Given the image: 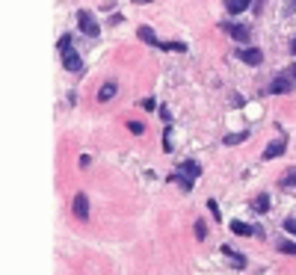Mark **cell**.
<instances>
[{
  "label": "cell",
  "instance_id": "obj_1",
  "mask_svg": "<svg viewBox=\"0 0 296 275\" xmlns=\"http://www.w3.org/2000/svg\"><path fill=\"white\" fill-rule=\"evenodd\" d=\"M199 175H202V166H199L196 160H187V163L178 166L175 175H169V183H178L184 192H190V189H193V181H196Z\"/></svg>",
  "mask_w": 296,
  "mask_h": 275
},
{
  "label": "cell",
  "instance_id": "obj_2",
  "mask_svg": "<svg viewBox=\"0 0 296 275\" xmlns=\"http://www.w3.org/2000/svg\"><path fill=\"white\" fill-rule=\"evenodd\" d=\"M77 27H80V33L89 36V38H95V36L101 33V24H98V18H95L89 9H80V12H77Z\"/></svg>",
  "mask_w": 296,
  "mask_h": 275
},
{
  "label": "cell",
  "instance_id": "obj_3",
  "mask_svg": "<svg viewBox=\"0 0 296 275\" xmlns=\"http://www.w3.org/2000/svg\"><path fill=\"white\" fill-rule=\"evenodd\" d=\"M62 56V65H65V71H71V74H83V59L77 56V51H65V54H59Z\"/></svg>",
  "mask_w": 296,
  "mask_h": 275
},
{
  "label": "cell",
  "instance_id": "obj_4",
  "mask_svg": "<svg viewBox=\"0 0 296 275\" xmlns=\"http://www.w3.org/2000/svg\"><path fill=\"white\" fill-rule=\"evenodd\" d=\"M293 77L290 74H281V77H276V80L270 83V95H290V89H293Z\"/></svg>",
  "mask_w": 296,
  "mask_h": 275
},
{
  "label": "cell",
  "instance_id": "obj_5",
  "mask_svg": "<svg viewBox=\"0 0 296 275\" xmlns=\"http://www.w3.org/2000/svg\"><path fill=\"white\" fill-rule=\"evenodd\" d=\"M74 216H77L80 222L89 219V199H86V192H77V195H74Z\"/></svg>",
  "mask_w": 296,
  "mask_h": 275
},
{
  "label": "cell",
  "instance_id": "obj_6",
  "mask_svg": "<svg viewBox=\"0 0 296 275\" xmlns=\"http://www.w3.org/2000/svg\"><path fill=\"white\" fill-rule=\"evenodd\" d=\"M237 56H240L246 65H261V59H264V54L258 51V48H240V51H237Z\"/></svg>",
  "mask_w": 296,
  "mask_h": 275
},
{
  "label": "cell",
  "instance_id": "obj_7",
  "mask_svg": "<svg viewBox=\"0 0 296 275\" xmlns=\"http://www.w3.org/2000/svg\"><path fill=\"white\" fill-rule=\"evenodd\" d=\"M222 30L234 36L237 42H249V27H243V24H222Z\"/></svg>",
  "mask_w": 296,
  "mask_h": 275
},
{
  "label": "cell",
  "instance_id": "obj_8",
  "mask_svg": "<svg viewBox=\"0 0 296 275\" xmlns=\"http://www.w3.org/2000/svg\"><path fill=\"white\" fill-rule=\"evenodd\" d=\"M284 148H287V142H284V139L270 142V145L264 148V160H276V157H281V154H284Z\"/></svg>",
  "mask_w": 296,
  "mask_h": 275
},
{
  "label": "cell",
  "instance_id": "obj_9",
  "mask_svg": "<svg viewBox=\"0 0 296 275\" xmlns=\"http://www.w3.org/2000/svg\"><path fill=\"white\" fill-rule=\"evenodd\" d=\"M231 231L237 234V237H252V234H258L252 225H246V222H240V219H237V222H231Z\"/></svg>",
  "mask_w": 296,
  "mask_h": 275
},
{
  "label": "cell",
  "instance_id": "obj_10",
  "mask_svg": "<svg viewBox=\"0 0 296 275\" xmlns=\"http://www.w3.org/2000/svg\"><path fill=\"white\" fill-rule=\"evenodd\" d=\"M252 210H255V213H267V210H270V195L261 192V195H258V199L252 202Z\"/></svg>",
  "mask_w": 296,
  "mask_h": 275
},
{
  "label": "cell",
  "instance_id": "obj_11",
  "mask_svg": "<svg viewBox=\"0 0 296 275\" xmlns=\"http://www.w3.org/2000/svg\"><path fill=\"white\" fill-rule=\"evenodd\" d=\"M113 98H116V83L110 80V83H104L98 89V101H113Z\"/></svg>",
  "mask_w": 296,
  "mask_h": 275
},
{
  "label": "cell",
  "instance_id": "obj_12",
  "mask_svg": "<svg viewBox=\"0 0 296 275\" xmlns=\"http://www.w3.org/2000/svg\"><path fill=\"white\" fill-rule=\"evenodd\" d=\"M139 38L142 42H148V45H154V48H160L163 42H157V36H154V30L151 27H139Z\"/></svg>",
  "mask_w": 296,
  "mask_h": 275
},
{
  "label": "cell",
  "instance_id": "obj_13",
  "mask_svg": "<svg viewBox=\"0 0 296 275\" xmlns=\"http://www.w3.org/2000/svg\"><path fill=\"white\" fill-rule=\"evenodd\" d=\"M249 3H252V0H228V3H225V9H228L231 15H237V12L249 9Z\"/></svg>",
  "mask_w": 296,
  "mask_h": 275
},
{
  "label": "cell",
  "instance_id": "obj_14",
  "mask_svg": "<svg viewBox=\"0 0 296 275\" xmlns=\"http://www.w3.org/2000/svg\"><path fill=\"white\" fill-rule=\"evenodd\" d=\"M222 255H228V257L234 260V266H246V257H243V255H237L231 246H222Z\"/></svg>",
  "mask_w": 296,
  "mask_h": 275
},
{
  "label": "cell",
  "instance_id": "obj_15",
  "mask_svg": "<svg viewBox=\"0 0 296 275\" xmlns=\"http://www.w3.org/2000/svg\"><path fill=\"white\" fill-rule=\"evenodd\" d=\"M246 139H249V130H243V133H228L222 142H225V145H240V142H246Z\"/></svg>",
  "mask_w": 296,
  "mask_h": 275
},
{
  "label": "cell",
  "instance_id": "obj_16",
  "mask_svg": "<svg viewBox=\"0 0 296 275\" xmlns=\"http://www.w3.org/2000/svg\"><path fill=\"white\" fill-rule=\"evenodd\" d=\"M281 255H296V243L293 240H278V246H276Z\"/></svg>",
  "mask_w": 296,
  "mask_h": 275
},
{
  "label": "cell",
  "instance_id": "obj_17",
  "mask_svg": "<svg viewBox=\"0 0 296 275\" xmlns=\"http://www.w3.org/2000/svg\"><path fill=\"white\" fill-rule=\"evenodd\" d=\"M160 51H175V54H184V51H187V45H184V42H163V45H160Z\"/></svg>",
  "mask_w": 296,
  "mask_h": 275
},
{
  "label": "cell",
  "instance_id": "obj_18",
  "mask_svg": "<svg viewBox=\"0 0 296 275\" xmlns=\"http://www.w3.org/2000/svg\"><path fill=\"white\" fill-rule=\"evenodd\" d=\"M56 51H59V54L71 51V36H62V38H59V45H56Z\"/></svg>",
  "mask_w": 296,
  "mask_h": 275
},
{
  "label": "cell",
  "instance_id": "obj_19",
  "mask_svg": "<svg viewBox=\"0 0 296 275\" xmlns=\"http://www.w3.org/2000/svg\"><path fill=\"white\" fill-rule=\"evenodd\" d=\"M196 237H199V240H207V225H204L202 219L196 222Z\"/></svg>",
  "mask_w": 296,
  "mask_h": 275
},
{
  "label": "cell",
  "instance_id": "obj_20",
  "mask_svg": "<svg viewBox=\"0 0 296 275\" xmlns=\"http://www.w3.org/2000/svg\"><path fill=\"white\" fill-rule=\"evenodd\" d=\"M281 183H284V186H293V183H296V166L284 175V181H281Z\"/></svg>",
  "mask_w": 296,
  "mask_h": 275
},
{
  "label": "cell",
  "instance_id": "obj_21",
  "mask_svg": "<svg viewBox=\"0 0 296 275\" xmlns=\"http://www.w3.org/2000/svg\"><path fill=\"white\" fill-rule=\"evenodd\" d=\"M128 128H130V133H142V130H145V125H142V122H130Z\"/></svg>",
  "mask_w": 296,
  "mask_h": 275
},
{
  "label": "cell",
  "instance_id": "obj_22",
  "mask_svg": "<svg viewBox=\"0 0 296 275\" xmlns=\"http://www.w3.org/2000/svg\"><path fill=\"white\" fill-rule=\"evenodd\" d=\"M284 231L287 234H296V219H284Z\"/></svg>",
  "mask_w": 296,
  "mask_h": 275
},
{
  "label": "cell",
  "instance_id": "obj_23",
  "mask_svg": "<svg viewBox=\"0 0 296 275\" xmlns=\"http://www.w3.org/2000/svg\"><path fill=\"white\" fill-rule=\"evenodd\" d=\"M207 207H210V213H213V219H219V204H216V202H213V199H210V202H207Z\"/></svg>",
  "mask_w": 296,
  "mask_h": 275
},
{
  "label": "cell",
  "instance_id": "obj_24",
  "mask_svg": "<svg viewBox=\"0 0 296 275\" xmlns=\"http://www.w3.org/2000/svg\"><path fill=\"white\" fill-rule=\"evenodd\" d=\"M160 119H163V122H172V112H169L166 107H160Z\"/></svg>",
  "mask_w": 296,
  "mask_h": 275
},
{
  "label": "cell",
  "instance_id": "obj_25",
  "mask_svg": "<svg viewBox=\"0 0 296 275\" xmlns=\"http://www.w3.org/2000/svg\"><path fill=\"white\" fill-rule=\"evenodd\" d=\"M142 107H145V110H154L157 104H154V98H145V101H142Z\"/></svg>",
  "mask_w": 296,
  "mask_h": 275
},
{
  "label": "cell",
  "instance_id": "obj_26",
  "mask_svg": "<svg viewBox=\"0 0 296 275\" xmlns=\"http://www.w3.org/2000/svg\"><path fill=\"white\" fill-rule=\"evenodd\" d=\"M287 74H290V77H293V80H296V62H293V65L287 68Z\"/></svg>",
  "mask_w": 296,
  "mask_h": 275
},
{
  "label": "cell",
  "instance_id": "obj_27",
  "mask_svg": "<svg viewBox=\"0 0 296 275\" xmlns=\"http://www.w3.org/2000/svg\"><path fill=\"white\" fill-rule=\"evenodd\" d=\"M290 51H293V54H296V36H293V42H290Z\"/></svg>",
  "mask_w": 296,
  "mask_h": 275
},
{
  "label": "cell",
  "instance_id": "obj_28",
  "mask_svg": "<svg viewBox=\"0 0 296 275\" xmlns=\"http://www.w3.org/2000/svg\"><path fill=\"white\" fill-rule=\"evenodd\" d=\"M136 3H151V0H136Z\"/></svg>",
  "mask_w": 296,
  "mask_h": 275
}]
</instances>
